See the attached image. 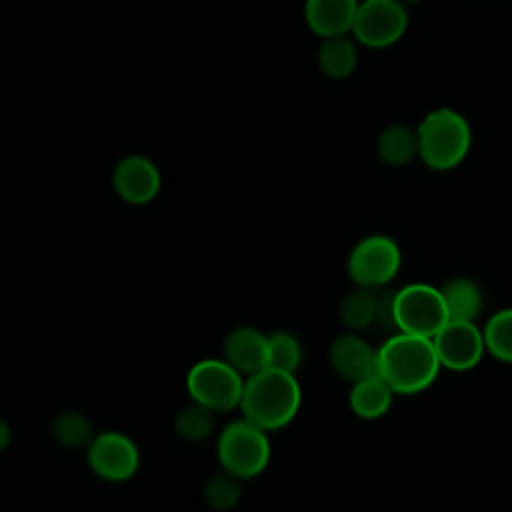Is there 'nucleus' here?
<instances>
[{
    "label": "nucleus",
    "instance_id": "f257e3e1",
    "mask_svg": "<svg viewBox=\"0 0 512 512\" xmlns=\"http://www.w3.org/2000/svg\"><path fill=\"white\" fill-rule=\"evenodd\" d=\"M432 338L394 332L376 350V374L394 394H418L430 388L440 372Z\"/></svg>",
    "mask_w": 512,
    "mask_h": 512
},
{
    "label": "nucleus",
    "instance_id": "f03ea898",
    "mask_svg": "<svg viewBox=\"0 0 512 512\" xmlns=\"http://www.w3.org/2000/svg\"><path fill=\"white\" fill-rule=\"evenodd\" d=\"M302 388L294 372L262 368L244 378L240 410L242 416L266 432L288 426L300 412Z\"/></svg>",
    "mask_w": 512,
    "mask_h": 512
},
{
    "label": "nucleus",
    "instance_id": "7ed1b4c3",
    "mask_svg": "<svg viewBox=\"0 0 512 512\" xmlns=\"http://www.w3.org/2000/svg\"><path fill=\"white\" fill-rule=\"evenodd\" d=\"M418 158L436 172L460 166L472 148V128L454 108L428 112L416 128Z\"/></svg>",
    "mask_w": 512,
    "mask_h": 512
},
{
    "label": "nucleus",
    "instance_id": "20e7f679",
    "mask_svg": "<svg viewBox=\"0 0 512 512\" xmlns=\"http://www.w3.org/2000/svg\"><path fill=\"white\" fill-rule=\"evenodd\" d=\"M216 454L222 470L228 474L240 480L256 478L270 462L272 448L268 432L242 416L220 432Z\"/></svg>",
    "mask_w": 512,
    "mask_h": 512
},
{
    "label": "nucleus",
    "instance_id": "39448f33",
    "mask_svg": "<svg viewBox=\"0 0 512 512\" xmlns=\"http://www.w3.org/2000/svg\"><path fill=\"white\" fill-rule=\"evenodd\" d=\"M396 332L432 338L448 320L440 288L412 282L394 292L392 298Z\"/></svg>",
    "mask_w": 512,
    "mask_h": 512
},
{
    "label": "nucleus",
    "instance_id": "423d86ee",
    "mask_svg": "<svg viewBox=\"0 0 512 512\" xmlns=\"http://www.w3.org/2000/svg\"><path fill=\"white\" fill-rule=\"evenodd\" d=\"M244 376L226 360L206 358L196 362L186 376L190 398L210 410L230 412L240 406Z\"/></svg>",
    "mask_w": 512,
    "mask_h": 512
},
{
    "label": "nucleus",
    "instance_id": "0eeeda50",
    "mask_svg": "<svg viewBox=\"0 0 512 512\" xmlns=\"http://www.w3.org/2000/svg\"><path fill=\"white\" fill-rule=\"evenodd\" d=\"M402 266V252L394 238L370 234L354 244L348 254L346 270L354 286L386 288Z\"/></svg>",
    "mask_w": 512,
    "mask_h": 512
},
{
    "label": "nucleus",
    "instance_id": "6e6552de",
    "mask_svg": "<svg viewBox=\"0 0 512 512\" xmlns=\"http://www.w3.org/2000/svg\"><path fill=\"white\" fill-rule=\"evenodd\" d=\"M408 28V8L396 0L358 2L352 22V36L368 48H386L396 44Z\"/></svg>",
    "mask_w": 512,
    "mask_h": 512
},
{
    "label": "nucleus",
    "instance_id": "1a4fd4ad",
    "mask_svg": "<svg viewBox=\"0 0 512 512\" xmlns=\"http://www.w3.org/2000/svg\"><path fill=\"white\" fill-rule=\"evenodd\" d=\"M432 344L440 366L452 372H468L476 368L486 354L482 330L472 320H452L432 336Z\"/></svg>",
    "mask_w": 512,
    "mask_h": 512
},
{
    "label": "nucleus",
    "instance_id": "9d476101",
    "mask_svg": "<svg viewBox=\"0 0 512 512\" xmlns=\"http://www.w3.org/2000/svg\"><path fill=\"white\" fill-rule=\"evenodd\" d=\"M88 464L96 476L108 482H124L140 464L136 444L120 432H102L88 444Z\"/></svg>",
    "mask_w": 512,
    "mask_h": 512
},
{
    "label": "nucleus",
    "instance_id": "9b49d317",
    "mask_svg": "<svg viewBox=\"0 0 512 512\" xmlns=\"http://www.w3.org/2000/svg\"><path fill=\"white\" fill-rule=\"evenodd\" d=\"M118 196L130 204H146L160 192V170L146 156L122 158L112 174Z\"/></svg>",
    "mask_w": 512,
    "mask_h": 512
},
{
    "label": "nucleus",
    "instance_id": "f8f14e48",
    "mask_svg": "<svg viewBox=\"0 0 512 512\" xmlns=\"http://www.w3.org/2000/svg\"><path fill=\"white\" fill-rule=\"evenodd\" d=\"M328 362L350 384L376 374V350L354 332L340 334L330 342Z\"/></svg>",
    "mask_w": 512,
    "mask_h": 512
},
{
    "label": "nucleus",
    "instance_id": "ddd939ff",
    "mask_svg": "<svg viewBox=\"0 0 512 512\" xmlns=\"http://www.w3.org/2000/svg\"><path fill=\"white\" fill-rule=\"evenodd\" d=\"M224 360L242 376H250L268 362V338L252 326H238L224 338Z\"/></svg>",
    "mask_w": 512,
    "mask_h": 512
},
{
    "label": "nucleus",
    "instance_id": "4468645a",
    "mask_svg": "<svg viewBox=\"0 0 512 512\" xmlns=\"http://www.w3.org/2000/svg\"><path fill=\"white\" fill-rule=\"evenodd\" d=\"M358 0H306L304 18L308 28L322 36L348 34L356 16Z\"/></svg>",
    "mask_w": 512,
    "mask_h": 512
},
{
    "label": "nucleus",
    "instance_id": "2eb2a0df",
    "mask_svg": "<svg viewBox=\"0 0 512 512\" xmlns=\"http://www.w3.org/2000/svg\"><path fill=\"white\" fill-rule=\"evenodd\" d=\"M392 398L394 392L390 390V386L378 374H374L352 384L348 404L354 416H358L360 420H378L388 414Z\"/></svg>",
    "mask_w": 512,
    "mask_h": 512
},
{
    "label": "nucleus",
    "instance_id": "dca6fc26",
    "mask_svg": "<svg viewBox=\"0 0 512 512\" xmlns=\"http://www.w3.org/2000/svg\"><path fill=\"white\" fill-rule=\"evenodd\" d=\"M440 294L446 304L448 318L452 320H476L484 308V296L480 286L466 276L450 278L442 284Z\"/></svg>",
    "mask_w": 512,
    "mask_h": 512
},
{
    "label": "nucleus",
    "instance_id": "f3484780",
    "mask_svg": "<svg viewBox=\"0 0 512 512\" xmlns=\"http://www.w3.org/2000/svg\"><path fill=\"white\" fill-rule=\"evenodd\" d=\"M378 158L392 168H400L410 164L418 156V140L416 130L406 124H390L386 126L376 140Z\"/></svg>",
    "mask_w": 512,
    "mask_h": 512
},
{
    "label": "nucleus",
    "instance_id": "a211bd4d",
    "mask_svg": "<svg viewBox=\"0 0 512 512\" xmlns=\"http://www.w3.org/2000/svg\"><path fill=\"white\" fill-rule=\"evenodd\" d=\"M358 62L356 44L346 36H330L318 48V66L320 70L334 80L348 78Z\"/></svg>",
    "mask_w": 512,
    "mask_h": 512
},
{
    "label": "nucleus",
    "instance_id": "6ab92c4d",
    "mask_svg": "<svg viewBox=\"0 0 512 512\" xmlns=\"http://www.w3.org/2000/svg\"><path fill=\"white\" fill-rule=\"evenodd\" d=\"M338 316L352 332L372 328L376 320V290L356 286L354 290L346 292L340 300Z\"/></svg>",
    "mask_w": 512,
    "mask_h": 512
},
{
    "label": "nucleus",
    "instance_id": "aec40b11",
    "mask_svg": "<svg viewBox=\"0 0 512 512\" xmlns=\"http://www.w3.org/2000/svg\"><path fill=\"white\" fill-rule=\"evenodd\" d=\"M214 414H216L214 410L192 400L190 404L180 408L174 418L176 434L188 442L206 440L214 432V426H216Z\"/></svg>",
    "mask_w": 512,
    "mask_h": 512
},
{
    "label": "nucleus",
    "instance_id": "412c9836",
    "mask_svg": "<svg viewBox=\"0 0 512 512\" xmlns=\"http://www.w3.org/2000/svg\"><path fill=\"white\" fill-rule=\"evenodd\" d=\"M482 336L490 356L512 364V308H504L492 314L482 328Z\"/></svg>",
    "mask_w": 512,
    "mask_h": 512
},
{
    "label": "nucleus",
    "instance_id": "4be33fe9",
    "mask_svg": "<svg viewBox=\"0 0 512 512\" xmlns=\"http://www.w3.org/2000/svg\"><path fill=\"white\" fill-rule=\"evenodd\" d=\"M268 338V362L266 366L284 372H296L302 362V346L298 338L290 332H272Z\"/></svg>",
    "mask_w": 512,
    "mask_h": 512
},
{
    "label": "nucleus",
    "instance_id": "5701e85b",
    "mask_svg": "<svg viewBox=\"0 0 512 512\" xmlns=\"http://www.w3.org/2000/svg\"><path fill=\"white\" fill-rule=\"evenodd\" d=\"M52 434L54 438L68 448H80L90 444L92 436V426L88 422V418L80 412H62L54 418L52 422Z\"/></svg>",
    "mask_w": 512,
    "mask_h": 512
},
{
    "label": "nucleus",
    "instance_id": "b1692460",
    "mask_svg": "<svg viewBox=\"0 0 512 512\" xmlns=\"http://www.w3.org/2000/svg\"><path fill=\"white\" fill-rule=\"evenodd\" d=\"M242 496V486L240 478L228 474L226 470L220 474H214L206 484H204V500L212 510L226 512L232 510Z\"/></svg>",
    "mask_w": 512,
    "mask_h": 512
},
{
    "label": "nucleus",
    "instance_id": "393cba45",
    "mask_svg": "<svg viewBox=\"0 0 512 512\" xmlns=\"http://www.w3.org/2000/svg\"><path fill=\"white\" fill-rule=\"evenodd\" d=\"M10 440H12V432H10V426H8V424H6V422L0 418V452L8 448Z\"/></svg>",
    "mask_w": 512,
    "mask_h": 512
},
{
    "label": "nucleus",
    "instance_id": "a878e982",
    "mask_svg": "<svg viewBox=\"0 0 512 512\" xmlns=\"http://www.w3.org/2000/svg\"><path fill=\"white\" fill-rule=\"evenodd\" d=\"M396 2H400L404 8H408V6H416V4H420L422 0H396Z\"/></svg>",
    "mask_w": 512,
    "mask_h": 512
}]
</instances>
